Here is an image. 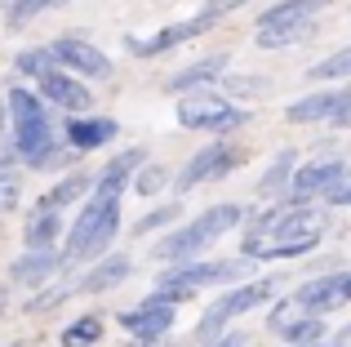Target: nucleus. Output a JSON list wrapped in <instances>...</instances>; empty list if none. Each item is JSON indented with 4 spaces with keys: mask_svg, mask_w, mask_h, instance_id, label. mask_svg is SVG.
<instances>
[{
    "mask_svg": "<svg viewBox=\"0 0 351 347\" xmlns=\"http://www.w3.org/2000/svg\"><path fill=\"white\" fill-rule=\"evenodd\" d=\"M311 36H316V18H307V23H289V27H258L254 45H258V49H293V45H307Z\"/></svg>",
    "mask_w": 351,
    "mask_h": 347,
    "instance_id": "nucleus-25",
    "label": "nucleus"
},
{
    "mask_svg": "<svg viewBox=\"0 0 351 347\" xmlns=\"http://www.w3.org/2000/svg\"><path fill=\"white\" fill-rule=\"evenodd\" d=\"M293 165H298V152L293 147H280L271 156V165H267V174L258 178V196H285V187H289V178H293Z\"/></svg>",
    "mask_w": 351,
    "mask_h": 347,
    "instance_id": "nucleus-26",
    "label": "nucleus"
},
{
    "mask_svg": "<svg viewBox=\"0 0 351 347\" xmlns=\"http://www.w3.org/2000/svg\"><path fill=\"white\" fill-rule=\"evenodd\" d=\"M0 312H5V289H0Z\"/></svg>",
    "mask_w": 351,
    "mask_h": 347,
    "instance_id": "nucleus-42",
    "label": "nucleus"
},
{
    "mask_svg": "<svg viewBox=\"0 0 351 347\" xmlns=\"http://www.w3.org/2000/svg\"><path fill=\"white\" fill-rule=\"evenodd\" d=\"M49 53L62 71H71V76H80V80H107L116 71L112 58H107L94 40H85V36H58V40L49 45Z\"/></svg>",
    "mask_w": 351,
    "mask_h": 347,
    "instance_id": "nucleus-14",
    "label": "nucleus"
},
{
    "mask_svg": "<svg viewBox=\"0 0 351 347\" xmlns=\"http://www.w3.org/2000/svg\"><path fill=\"white\" fill-rule=\"evenodd\" d=\"M227 67H232V53H209V58H196L187 62L182 71H173L169 80H165V94H187V89H205L214 85V80L227 76Z\"/></svg>",
    "mask_w": 351,
    "mask_h": 347,
    "instance_id": "nucleus-21",
    "label": "nucleus"
},
{
    "mask_svg": "<svg viewBox=\"0 0 351 347\" xmlns=\"http://www.w3.org/2000/svg\"><path fill=\"white\" fill-rule=\"evenodd\" d=\"M0 134H5V103H0Z\"/></svg>",
    "mask_w": 351,
    "mask_h": 347,
    "instance_id": "nucleus-41",
    "label": "nucleus"
},
{
    "mask_svg": "<svg viewBox=\"0 0 351 347\" xmlns=\"http://www.w3.org/2000/svg\"><path fill=\"white\" fill-rule=\"evenodd\" d=\"M249 276H258V263H249L245 254L240 259H182V263H169V272L156 276V289H169V294H178L187 303L200 289L236 285V280H249Z\"/></svg>",
    "mask_w": 351,
    "mask_h": 347,
    "instance_id": "nucleus-5",
    "label": "nucleus"
},
{
    "mask_svg": "<svg viewBox=\"0 0 351 347\" xmlns=\"http://www.w3.org/2000/svg\"><path fill=\"white\" fill-rule=\"evenodd\" d=\"M307 80H351V45L347 49H338V53H329V58H320V62H311L307 67Z\"/></svg>",
    "mask_w": 351,
    "mask_h": 347,
    "instance_id": "nucleus-32",
    "label": "nucleus"
},
{
    "mask_svg": "<svg viewBox=\"0 0 351 347\" xmlns=\"http://www.w3.org/2000/svg\"><path fill=\"white\" fill-rule=\"evenodd\" d=\"M276 294H280V280H276V276H249V280H236L227 294H218L214 303L200 312V321H196V343L205 347L209 339H218V334H223L232 321L249 316L254 307H267Z\"/></svg>",
    "mask_w": 351,
    "mask_h": 347,
    "instance_id": "nucleus-6",
    "label": "nucleus"
},
{
    "mask_svg": "<svg viewBox=\"0 0 351 347\" xmlns=\"http://www.w3.org/2000/svg\"><path fill=\"white\" fill-rule=\"evenodd\" d=\"M58 5H71V0H9L5 5V27L9 32H23L32 18H40L45 9H58Z\"/></svg>",
    "mask_w": 351,
    "mask_h": 347,
    "instance_id": "nucleus-30",
    "label": "nucleus"
},
{
    "mask_svg": "<svg viewBox=\"0 0 351 347\" xmlns=\"http://www.w3.org/2000/svg\"><path fill=\"white\" fill-rule=\"evenodd\" d=\"M271 89L267 76H227V98L232 103H245V98H263Z\"/></svg>",
    "mask_w": 351,
    "mask_h": 347,
    "instance_id": "nucleus-34",
    "label": "nucleus"
},
{
    "mask_svg": "<svg viewBox=\"0 0 351 347\" xmlns=\"http://www.w3.org/2000/svg\"><path fill=\"white\" fill-rule=\"evenodd\" d=\"M169 178H173V174L165 165H147V160H143V165L134 169V178H129V187H134L143 200H152V196H160V191L169 187Z\"/></svg>",
    "mask_w": 351,
    "mask_h": 347,
    "instance_id": "nucleus-31",
    "label": "nucleus"
},
{
    "mask_svg": "<svg viewBox=\"0 0 351 347\" xmlns=\"http://www.w3.org/2000/svg\"><path fill=\"white\" fill-rule=\"evenodd\" d=\"M120 134V121L112 116H89V112H76L67 116V130H62V143H67L71 152H94V147H107V143H116Z\"/></svg>",
    "mask_w": 351,
    "mask_h": 347,
    "instance_id": "nucleus-18",
    "label": "nucleus"
},
{
    "mask_svg": "<svg viewBox=\"0 0 351 347\" xmlns=\"http://www.w3.org/2000/svg\"><path fill=\"white\" fill-rule=\"evenodd\" d=\"M129 347H169V343H165V339H156V343H138V339H134Z\"/></svg>",
    "mask_w": 351,
    "mask_h": 347,
    "instance_id": "nucleus-39",
    "label": "nucleus"
},
{
    "mask_svg": "<svg viewBox=\"0 0 351 347\" xmlns=\"http://www.w3.org/2000/svg\"><path fill=\"white\" fill-rule=\"evenodd\" d=\"M14 67H18V76H27V80H40L45 71H53L58 62H53L49 45H40V49H23V53L14 58Z\"/></svg>",
    "mask_w": 351,
    "mask_h": 347,
    "instance_id": "nucleus-33",
    "label": "nucleus"
},
{
    "mask_svg": "<svg viewBox=\"0 0 351 347\" xmlns=\"http://www.w3.org/2000/svg\"><path fill=\"white\" fill-rule=\"evenodd\" d=\"M89 182H94V178H89V174L71 169L67 178H58V182H53V187L45 191L40 200H32V214H40V209H58V214H62V209H67V205H76V200H80V196H85V191H89Z\"/></svg>",
    "mask_w": 351,
    "mask_h": 347,
    "instance_id": "nucleus-23",
    "label": "nucleus"
},
{
    "mask_svg": "<svg viewBox=\"0 0 351 347\" xmlns=\"http://www.w3.org/2000/svg\"><path fill=\"white\" fill-rule=\"evenodd\" d=\"M334 347H351V325H347V330H338V334H334Z\"/></svg>",
    "mask_w": 351,
    "mask_h": 347,
    "instance_id": "nucleus-37",
    "label": "nucleus"
},
{
    "mask_svg": "<svg viewBox=\"0 0 351 347\" xmlns=\"http://www.w3.org/2000/svg\"><path fill=\"white\" fill-rule=\"evenodd\" d=\"M120 236V200H107V196H89L80 205V214L71 218V227L62 232V263L67 267H80V263H94L103 259L107 250L116 245Z\"/></svg>",
    "mask_w": 351,
    "mask_h": 347,
    "instance_id": "nucleus-4",
    "label": "nucleus"
},
{
    "mask_svg": "<svg viewBox=\"0 0 351 347\" xmlns=\"http://www.w3.org/2000/svg\"><path fill=\"white\" fill-rule=\"evenodd\" d=\"M293 125H329V130H351V80L338 89H316V94H302L298 103H289Z\"/></svg>",
    "mask_w": 351,
    "mask_h": 347,
    "instance_id": "nucleus-11",
    "label": "nucleus"
},
{
    "mask_svg": "<svg viewBox=\"0 0 351 347\" xmlns=\"http://www.w3.org/2000/svg\"><path fill=\"white\" fill-rule=\"evenodd\" d=\"M58 236H62V214H58V209H40V214H27L23 250H58Z\"/></svg>",
    "mask_w": 351,
    "mask_h": 347,
    "instance_id": "nucleus-24",
    "label": "nucleus"
},
{
    "mask_svg": "<svg viewBox=\"0 0 351 347\" xmlns=\"http://www.w3.org/2000/svg\"><path fill=\"white\" fill-rule=\"evenodd\" d=\"M178 218H182V200L173 196V200H165V205L147 209V214L134 223V236H156V232H169V227L178 223Z\"/></svg>",
    "mask_w": 351,
    "mask_h": 347,
    "instance_id": "nucleus-29",
    "label": "nucleus"
},
{
    "mask_svg": "<svg viewBox=\"0 0 351 347\" xmlns=\"http://www.w3.org/2000/svg\"><path fill=\"white\" fill-rule=\"evenodd\" d=\"M334 0H276L258 14V27H289V23H307L320 18V9H329Z\"/></svg>",
    "mask_w": 351,
    "mask_h": 347,
    "instance_id": "nucleus-22",
    "label": "nucleus"
},
{
    "mask_svg": "<svg viewBox=\"0 0 351 347\" xmlns=\"http://www.w3.org/2000/svg\"><path fill=\"white\" fill-rule=\"evenodd\" d=\"M36 94H40L45 103H53L58 112H67V116L89 112V107H94V89H89V80L71 76V71H62V67L45 71V76L36 80Z\"/></svg>",
    "mask_w": 351,
    "mask_h": 347,
    "instance_id": "nucleus-15",
    "label": "nucleus"
},
{
    "mask_svg": "<svg viewBox=\"0 0 351 347\" xmlns=\"http://www.w3.org/2000/svg\"><path fill=\"white\" fill-rule=\"evenodd\" d=\"M143 160H147V152H143V147H125V152H116V156L94 174L89 191H94V196H107V200H125L129 178H134V169L143 165Z\"/></svg>",
    "mask_w": 351,
    "mask_h": 347,
    "instance_id": "nucleus-19",
    "label": "nucleus"
},
{
    "mask_svg": "<svg viewBox=\"0 0 351 347\" xmlns=\"http://www.w3.org/2000/svg\"><path fill=\"white\" fill-rule=\"evenodd\" d=\"M134 276V259L129 254H103L89 263L85 276H76V294H112Z\"/></svg>",
    "mask_w": 351,
    "mask_h": 347,
    "instance_id": "nucleus-20",
    "label": "nucleus"
},
{
    "mask_svg": "<svg viewBox=\"0 0 351 347\" xmlns=\"http://www.w3.org/2000/svg\"><path fill=\"white\" fill-rule=\"evenodd\" d=\"M293 303L302 307V312H316V316H329L338 312V307H351V272H320V276L302 280L298 289H293Z\"/></svg>",
    "mask_w": 351,
    "mask_h": 347,
    "instance_id": "nucleus-13",
    "label": "nucleus"
},
{
    "mask_svg": "<svg viewBox=\"0 0 351 347\" xmlns=\"http://www.w3.org/2000/svg\"><path fill=\"white\" fill-rule=\"evenodd\" d=\"M289 347H334V343H325V339H311V343H289Z\"/></svg>",
    "mask_w": 351,
    "mask_h": 347,
    "instance_id": "nucleus-38",
    "label": "nucleus"
},
{
    "mask_svg": "<svg viewBox=\"0 0 351 347\" xmlns=\"http://www.w3.org/2000/svg\"><path fill=\"white\" fill-rule=\"evenodd\" d=\"M62 272H71V267L62 263L58 250H23L14 263H9V285L40 289V285H49L53 276H62Z\"/></svg>",
    "mask_w": 351,
    "mask_h": 347,
    "instance_id": "nucleus-17",
    "label": "nucleus"
},
{
    "mask_svg": "<svg viewBox=\"0 0 351 347\" xmlns=\"http://www.w3.org/2000/svg\"><path fill=\"white\" fill-rule=\"evenodd\" d=\"M173 116H178L182 130H196V134H214V139H227V134L245 130L249 125V112L240 103H232L227 94H214V89H187L178 94L173 103Z\"/></svg>",
    "mask_w": 351,
    "mask_h": 347,
    "instance_id": "nucleus-7",
    "label": "nucleus"
},
{
    "mask_svg": "<svg viewBox=\"0 0 351 347\" xmlns=\"http://www.w3.org/2000/svg\"><path fill=\"white\" fill-rule=\"evenodd\" d=\"M0 347H27L23 339H9V343H0Z\"/></svg>",
    "mask_w": 351,
    "mask_h": 347,
    "instance_id": "nucleus-40",
    "label": "nucleus"
},
{
    "mask_svg": "<svg viewBox=\"0 0 351 347\" xmlns=\"http://www.w3.org/2000/svg\"><path fill=\"white\" fill-rule=\"evenodd\" d=\"M178 307H182L178 294H169V289H152L143 303H134V307L120 312V325H125L138 343H156V339H165V334L178 325Z\"/></svg>",
    "mask_w": 351,
    "mask_h": 347,
    "instance_id": "nucleus-9",
    "label": "nucleus"
},
{
    "mask_svg": "<svg viewBox=\"0 0 351 347\" xmlns=\"http://www.w3.org/2000/svg\"><path fill=\"white\" fill-rule=\"evenodd\" d=\"M325 236V218L311 205H289V200H271L267 209H249L245 236H240V254L249 263H285L311 254Z\"/></svg>",
    "mask_w": 351,
    "mask_h": 347,
    "instance_id": "nucleus-1",
    "label": "nucleus"
},
{
    "mask_svg": "<svg viewBox=\"0 0 351 347\" xmlns=\"http://www.w3.org/2000/svg\"><path fill=\"white\" fill-rule=\"evenodd\" d=\"M267 330H276L285 343H311V339H325V316L302 312L293 298H276L271 312H267Z\"/></svg>",
    "mask_w": 351,
    "mask_h": 347,
    "instance_id": "nucleus-16",
    "label": "nucleus"
},
{
    "mask_svg": "<svg viewBox=\"0 0 351 347\" xmlns=\"http://www.w3.org/2000/svg\"><path fill=\"white\" fill-rule=\"evenodd\" d=\"M67 298H76V280H58L53 276L49 285H40V289H32V294H27V303H23V312L27 316H40V312H53V307L58 303H67Z\"/></svg>",
    "mask_w": 351,
    "mask_h": 347,
    "instance_id": "nucleus-28",
    "label": "nucleus"
},
{
    "mask_svg": "<svg viewBox=\"0 0 351 347\" xmlns=\"http://www.w3.org/2000/svg\"><path fill=\"white\" fill-rule=\"evenodd\" d=\"M103 334H107L103 312H80L76 321L62 325V347H94V343H103Z\"/></svg>",
    "mask_w": 351,
    "mask_h": 347,
    "instance_id": "nucleus-27",
    "label": "nucleus"
},
{
    "mask_svg": "<svg viewBox=\"0 0 351 347\" xmlns=\"http://www.w3.org/2000/svg\"><path fill=\"white\" fill-rule=\"evenodd\" d=\"M351 178V165L343 156H329V160H311V165H293V178L285 187V200L289 205H311V200H325L338 182Z\"/></svg>",
    "mask_w": 351,
    "mask_h": 347,
    "instance_id": "nucleus-12",
    "label": "nucleus"
},
{
    "mask_svg": "<svg viewBox=\"0 0 351 347\" xmlns=\"http://www.w3.org/2000/svg\"><path fill=\"white\" fill-rule=\"evenodd\" d=\"M249 339H245V334H240V330H223V334H218V339H209L205 347H245Z\"/></svg>",
    "mask_w": 351,
    "mask_h": 347,
    "instance_id": "nucleus-35",
    "label": "nucleus"
},
{
    "mask_svg": "<svg viewBox=\"0 0 351 347\" xmlns=\"http://www.w3.org/2000/svg\"><path fill=\"white\" fill-rule=\"evenodd\" d=\"M5 121H9V143H14L23 169H40V174H58L71 169L80 160V152H71L62 143V134L53 130L49 103H45L36 89L14 85L5 98Z\"/></svg>",
    "mask_w": 351,
    "mask_h": 347,
    "instance_id": "nucleus-2",
    "label": "nucleus"
},
{
    "mask_svg": "<svg viewBox=\"0 0 351 347\" xmlns=\"http://www.w3.org/2000/svg\"><path fill=\"white\" fill-rule=\"evenodd\" d=\"M249 218V205H236V200H218V205L200 209L191 223H173L169 232L160 236V241L152 245V259L156 263H182V259H200V254L209 250V245L218 241V236L236 232L240 223Z\"/></svg>",
    "mask_w": 351,
    "mask_h": 347,
    "instance_id": "nucleus-3",
    "label": "nucleus"
},
{
    "mask_svg": "<svg viewBox=\"0 0 351 347\" xmlns=\"http://www.w3.org/2000/svg\"><path fill=\"white\" fill-rule=\"evenodd\" d=\"M240 160H245V152L236 147V143H227V139H214L209 147H200V152H191L187 156V165H182L178 174L169 178V187H173V196H187V191H196V187H205V182H218V178H227Z\"/></svg>",
    "mask_w": 351,
    "mask_h": 347,
    "instance_id": "nucleus-8",
    "label": "nucleus"
},
{
    "mask_svg": "<svg viewBox=\"0 0 351 347\" xmlns=\"http://www.w3.org/2000/svg\"><path fill=\"white\" fill-rule=\"evenodd\" d=\"M218 23H223V18H218L209 5H200L191 18H182V23H169V27H160L156 36H125V49L134 53V58H160V53H169V49H178V45L196 40V36L214 32Z\"/></svg>",
    "mask_w": 351,
    "mask_h": 347,
    "instance_id": "nucleus-10",
    "label": "nucleus"
},
{
    "mask_svg": "<svg viewBox=\"0 0 351 347\" xmlns=\"http://www.w3.org/2000/svg\"><path fill=\"white\" fill-rule=\"evenodd\" d=\"M325 200H329V205H338V209H351V178H347V182H338V187L329 191Z\"/></svg>",
    "mask_w": 351,
    "mask_h": 347,
    "instance_id": "nucleus-36",
    "label": "nucleus"
}]
</instances>
